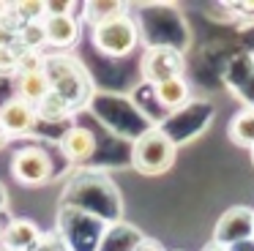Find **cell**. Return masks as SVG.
Instances as JSON below:
<instances>
[{"label": "cell", "instance_id": "obj_1", "mask_svg": "<svg viewBox=\"0 0 254 251\" xmlns=\"http://www.w3.org/2000/svg\"><path fill=\"white\" fill-rule=\"evenodd\" d=\"M44 74L50 79V90L66 98L74 107V112L85 109L96 98L93 79H90L88 68L71 52H47Z\"/></svg>", "mask_w": 254, "mask_h": 251}, {"label": "cell", "instance_id": "obj_2", "mask_svg": "<svg viewBox=\"0 0 254 251\" xmlns=\"http://www.w3.org/2000/svg\"><path fill=\"white\" fill-rule=\"evenodd\" d=\"M90 44L104 58H128L142 44V36H139V25L131 16V11H123V14L90 25Z\"/></svg>", "mask_w": 254, "mask_h": 251}, {"label": "cell", "instance_id": "obj_3", "mask_svg": "<svg viewBox=\"0 0 254 251\" xmlns=\"http://www.w3.org/2000/svg\"><path fill=\"white\" fill-rule=\"evenodd\" d=\"M178 156V145L161 128H150L137 142H131V167L145 178H159L170 172Z\"/></svg>", "mask_w": 254, "mask_h": 251}, {"label": "cell", "instance_id": "obj_4", "mask_svg": "<svg viewBox=\"0 0 254 251\" xmlns=\"http://www.w3.org/2000/svg\"><path fill=\"white\" fill-rule=\"evenodd\" d=\"M213 115H216V107L208 98H194L183 109L170 112L164 123L156 126V128L164 131L175 145H183V142H191L197 136H202L210 128V123H213Z\"/></svg>", "mask_w": 254, "mask_h": 251}, {"label": "cell", "instance_id": "obj_5", "mask_svg": "<svg viewBox=\"0 0 254 251\" xmlns=\"http://www.w3.org/2000/svg\"><path fill=\"white\" fill-rule=\"evenodd\" d=\"M55 175V161L41 145H22L11 156V178L25 188L47 186Z\"/></svg>", "mask_w": 254, "mask_h": 251}, {"label": "cell", "instance_id": "obj_6", "mask_svg": "<svg viewBox=\"0 0 254 251\" xmlns=\"http://www.w3.org/2000/svg\"><path fill=\"white\" fill-rule=\"evenodd\" d=\"M139 74L145 85H161L186 76V55L170 47H148L139 60Z\"/></svg>", "mask_w": 254, "mask_h": 251}, {"label": "cell", "instance_id": "obj_7", "mask_svg": "<svg viewBox=\"0 0 254 251\" xmlns=\"http://www.w3.org/2000/svg\"><path fill=\"white\" fill-rule=\"evenodd\" d=\"M254 238V207L246 205H232L230 210H224L219 216L213 227V243L216 246H230L241 243V240Z\"/></svg>", "mask_w": 254, "mask_h": 251}, {"label": "cell", "instance_id": "obj_8", "mask_svg": "<svg viewBox=\"0 0 254 251\" xmlns=\"http://www.w3.org/2000/svg\"><path fill=\"white\" fill-rule=\"evenodd\" d=\"M221 79L232 93L241 96L249 109H254V52H232V58L221 68Z\"/></svg>", "mask_w": 254, "mask_h": 251}, {"label": "cell", "instance_id": "obj_9", "mask_svg": "<svg viewBox=\"0 0 254 251\" xmlns=\"http://www.w3.org/2000/svg\"><path fill=\"white\" fill-rule=\"evenodd\" d=\"M0 126L6 128V134L11 139H22V136H30L39 126V115H36V107L30 101L19 96H11L0 104Z\"/></svg>", "mask_w": 254, "mask_h": 251}, {"label": "cell", "instance_id": "obj_10", "mask_svg": "<svg viewBox=\"0 0 254 251\" xmlns=\"http://www.w3.org/2000/svg\"><path fill=\"white\" fill-rule=\"evenodd\" d=\"M44 33H47V49L68 52L82 38V22H79L77 11H71V14H47Z\"/></svg>", "mask_w": 254, "mask_h": 251}, {"label": "cell", "instance_id": "obj_11", "mask_svg": "<svg viewBox=\"0 0 254 251\" xmlns=\"http://www.w3.org/2000/svg\"><path fill=\"white\" fill-rule=\"evenodd\" d=\"M58 145H61V153L66 161H74V164H82V161H90V158L96 156V150H99V139H96V134L90 128H85V126H68L66 131L61 134V139H58Z\"/></svg>", "mask_w": 254, "mask_h": 251}, {"label": "cell", "instance_id": "obj_12", "mask_svg": "<svg viewBox=\"0 0 254 251\" xmlns=\"http://www.w3.org/2000/svg\"><path fill=\"white\" fill-rule=\"evenodd\" d=\"M44 238L41 227L33 218H8L3 224V243L0 249H17V251H36Z\"/></svg>", "mask_w": 254, "mask_h": 251}, {"label": "cell", "instance_id": "obj_13", "mask_svg": "<svg viewBox=\"0 0 254 251\" xmlns=\"http://www.w3.org/2000/svg\"><path fill=\"white\" fill-rule=\"evenodd\" d=\"M142 240H145V235L139 232L137 227L115 221V224H110V227L104 229L101 243H99L96 251H137Z\"/></svg>", "mask_w": 254, "mask_h": 251}, {"label": "cell", "instance_id": "obj_14", "mask_svg": "<svg viewBox=\"0 0 254 251\" xmlns=\"http://www.w3.org/2000/svg\"><path fill=\"white\" fill-rule=\"evenodd\" d=\"M153 90H156L159 104L167 109V115H170V112H178V109H183L186 104L194 101L191 85H189L186 76H181V79H170V82H161V85H156Z\"/></svg>", "mask_w": 254, "mask_h": 251}, {"label": "cell", "instance_id": "obj_15", "mask_svg": "<svg viewBox=\"0 0 254 251\" xmlns=\"http://www.w3.org/2000/svg\"><path fill=\"white\" fill-rule=\"evenodd\" d=\"M50 93V79H47L44 71H25V74L14 76V96L25 98L36 107L41 98Z\"/></svg>", "mask_w": 254, "mask_h": 251}, {"label": "cell", "instance_id": "obj_16", "mask_svg": "<svg viewBox=\"0 0 254 251\" xmlns=\"http://www.w3.org/2000/svg\"><path fill=\"white\" fill-rule=\"evenodd\" d=\"M36 115H39V123H68L74 115V107L58 93H47L39 104H36Z\"/></svg>", "mask_w": 254, "mask_h": 251}, {"label": "cell", "instance_id": "obj_17", "mask_svg": "<svg viewBox=\"0 0 254 251\" xmlns=\"http://www.w3.org/2000/svg\"><path fill=\"white\" fill-rule=\"evenodd\" d=\"M230 139L235 142L238 147H246V150H254V109L243 107L235 118L230 120V128H227Z\"/></svg>", "mask_w": 254, "mask_h": 251}, {"label": "cell", "instance_id": "obj_18", "mask_svg": "<svg viewBox=\"0 0 254 251\" xmlns=\"http://www.w3.org/2000/svg\"><path fill=\"white\" fill-rule=\"evenodd\" d=\"M19 47L33 49V52H44L47 49L44 22H25V25L19 27Z\"/></svg>", "mask_w": 254, "mask_h": 251}, {"label": "cell", "instance_id": "obj_19", "mask_svg": "<svg viewBox=\"0 0 254 251\" xmlns=\"http://www.w3.org/2000/svg\"><path fill=\"white\" fill-rule=\"evenodd\" d=\"M19 55H22V47L14 44V47H0V76H17L19 71Z\"/></svg>", "mask_w": 254, "mask_h": 251}, {"label": "cell", "instance_id": "obj_20", "mask_svg": "<svg viewBox=\"0 0 254 251\" xmlns=\"http://www.w3.org/2000/svg\"><path fill=\"white\" fill-rule=\"evenodd\" d=\"M19 19L25 22H44L47 19V3L44 0H25V3H14Z\"/></svg>", "mask_w": 254, "mask_h": 251}, {"label": "cell", "instance_id": "obj_21", "mask_svg": "<svg viewBox=\"0 0 254 251\" xmlns=\"http://www.w3.org/2000/svg\"><path fill=\"white\" fill-rule=\"evenodd\" d=\"M227 251H254V238H249V240H241V243L230 246Z\"/></svg>", "mask_w": 254, "mask_h": 251}, {"label": "cell", "instance_id": "obj_22", "mask_svg": "<svg viewBox=\"0 0 254 251\" xmlns=\"http://www.w3.org/2000/svg\"><path fill=\"white\" fill-rule=\"evenodd\" d=\"M8 207V188H6V183L0 180V213Z\"/></svg>", "mask_w": 254, "mask_h": 251}, {"label": "cell", "instance_id": "obj_23", "mask_svg": "<svg viewBox=\"0 0 254 251\" xmlns=\"http://www.w3.org/2000/svg\"><path fill=\"white\" fill-rule=\"evenodd\" d=\"M8 142H11V136H8V134H6V128L0 126V150H3V147H6Z\"/></svg>", "mask_w": 254, "mask_h": 251}, {"label": "cell", "instance_id": "obj_24", "mask_svg": "<svg viewBox=\"0 0 254 251\" xmlns=\"http://www.w3.org/2000/svg\"><path fill=\"white\" fill-rule=\"evenodd\" d=\"M202 251H227V249H224V246H216V243H213V240H210V243H208V246H205V249H202Z\"/></svg>", "mask_w": 254, "mask_h": 251}, {"label": "cell", "instance_id": "obj_25", "mask_svg": "<svg viewBox=\"0 0 254 251\" xmlns=\"http://www.w3.org/2000/svg\"><path fill=\"white\" fill-rule=\"evenodd\" d=\"M6 5H8V3H0V16L6 14Z\"/></svg>", "mask_w": 254, "mask_h": 251}, {"label": "cell", "instance_id": "obj_26", "mask_svg": "<svg viewBox=\"0 0 254 251\" xmlns=\"http://www.w3.org/2000/svg\"><path fill=\"white\" fill-rule=\"evenodd\" d=\"M0 243H3V224H0Z\"/></svg>", "mask_w": 254, "mask_h": 251}, {"label": "cell", "instance_id": "obj_27", "mask_svg": "<svg viewBox=\"0 0 254 251\" xmlns=\"http://www.w3.org/2000/svg\"><path fill=\"white\" fill-rule=\"evenodd\" d=\"M249 153H252V167H254V150H249Z\"/></svg>", "mask_w": 254, "mask_h": 251}, {"label": "cell", "instance_id": "obj_28", "mask_svg": "<svg viewBox=\"0 0 254 251\" xmlns=\"http://www.w3.org/2000/svg\"><path fill=\"white\" fill-rule=\"evenodd\" d=\"M0 251H17V249H0Z\"/></svg>", "mask_w": 254, "mask_h": 251}]
</instances>
